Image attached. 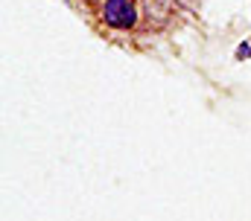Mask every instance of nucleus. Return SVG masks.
<instances>
[{"label": "nucleus", "mask_w": 251, "mask_h": 221, "mask_svg": "<svg viewBox=\"0 0 251 221\" xmlns=\"http://www.w3.org/2000/svg\"><path fill=\"white\" fill-rule=\"evenodd\" d=\"M100 15L114 29H131L137 23V9H134L131 0H108V3H102Z\"/></svg>", "instance_id": "nucleus-1"}, {"label": "nucleus", "mask_w": 251, "mask_h": 221, "mask_svg": "<svg viewBox=\"0 0 251 221\" xmlns=\"http://www.w3.org/2000/svg\"><path fill=\"white\" fill-rule=\"evenodd\" d=\"M237 55H240V58H246V55H251V47H249V44H243V47L237 50Z\"/></svg>", "instance_id": "nucleus-2"}]
</instances>
